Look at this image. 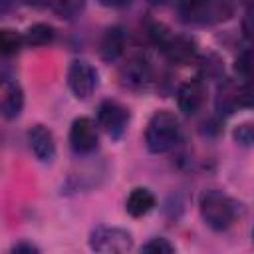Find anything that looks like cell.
<instances>
[{
	"label": "cell",
	"instance_id": "18",
	"mask_svg": "<svg viewBox=\"0 0 254 254\" xmlns=\"http://www.w3.org/2000/svg\"><path fill=\"white\" fill-rule=\"evenodd\" d=\"M234 67L242 75H248V77L254 75V44H252V48H246V50H242L238 54Z\"/></svg>",
	"mask_w": 254,
	"mask_h": 254
},
{
	"label": "cell",
	"instance_id": "27",
	"mask_svg": "<svg viewBox=\"0 0 254 254\" xmlns=\"http://www.w3.org/2000/svg\"><path fill=\"white\" fill-rule=\"evenodd\" d=\"M252 240H254V230H252Z\"/></svg>",
	"mask_w": 254,
	"mask_h": 254
},
{
	"label": "cell",
	"instance_id": "16",
	"mask_svg": "<svg viewBox=\"0 0 254 254\" xmlns=\"http://www.w3.org/2000/svg\"><path fill=\"white\" fill-rule=\"evenodd\" d=\"M24 44V38L16 32V30H10V28H4L0 32V50L4 56H14L20 52Z\"/></svg>",
	"mask_w": 254,
	"mask_h": 254
},
{
	"label": "cell",
	"instance_id": "17",
	"mask_svg": "<svg viewBox=\"0 0 254 254\" xmlns=\"http://www.w3.org/2000/svg\"><path fill=\"white\" fill-rule=\"evenodd\" d=\"M52 10L62 18H73L85 6V0H50Z\"/></svg>",
	"mask_w": 254,
	"mask_h": 254
},
{
	"label": "cell",
	"instance_id": "23",
	"mask_svg": "<svg viewBox=\"0 0 254 254\" xmlns=\"http://www.w3.org/2000/svg\"><path fill=\"white\" fill-rule=\"evenodd\" d=\"M242 32H244V38L254 44V6H250L242 18Z\"/></svg>",
	"mask_w": 254,
	"mask_h": 254
},
{
	"label": "cell",
	"instance_id": "24",
	"mask_svg": "<svg viewBox=\"0 0 254 254\" xmlns=\"http://www.w3.org/2000/svg\"><path fill=\"white\" fill-rule=\"evenodd\" d=\"M12 254H38L40 250L34 246V244H28V242H20V244H16L12 250H10Z\"/></svg>",
	"mask_w": 254,
	"mask_h": 254
},
{
	"label": "cell",
	"instance_id": "3",
	"mask_svg": "<svg viewBox=\"0 0 254 254\" xmlns=\"http://www.w3.org/2000/svg\"><path fill=\"white\" fill-rule=\"evenodd\" d=\"M179 14L185 22H212L230 14L228 0H179Z\"/></svg>",
	"mask_w": 254,
	"mask_h": 254
},
{
	"label": "cell",
	"instance_id": "9",
	"mask_svg": "<svg viewBox=\"0 0 254 254\" xmlns=\"http://www.w3.org/2000/svg\"><path fill=\"white\" fill-rule=\"evenodd\" d=\"M28 143L30 149L34 153V157L42 163H50L56 155V143H54V135L48 127L44 125H34L28 131Z\"/></svg>",
	"mask_w": 254,
	"mask_h": 254
},
{
	"label": "cell",
	"instance_id": "20",
	"mask_svg": "<svg viewBox=\"0 0 254 254\" xmlns=\"http://www.w3.org/2000/svg\"><path fill=\"white\" fill-rule=\"evenodd\" d=\"M234 141L240 143V145H252L254 143V125L252 123H242V125H236L234 129Z\"/></svg>",
	"mask_w": 254,
	"mask_h": 254
},
{
	"label": "cell",
	"instance_id": "6",
	"mask_svg": "<svg viewBox=\"0 0 254 254\" xmlns=\"http://www.w3.org/2000/svg\"><path fill=\"white\" fill-rule=\"evenodd\" d=\"M127 121H129V113L117 101H103L97 109L99 127H103V131L113 139H119L123 135V131L127 127Z\"/></svg>",
	"mask_w": 254,
	"mask_h": 254
},
{
	"label": "cell",
	"instance_id": "13",
	"mask_svg": "<svg viewBox=\"0 0 254 254\" xmlns=\"http://www.w3.org/2000/svg\"><path fill=\"white\" fill-rule=\"evenodd\" d=\"M153 206H155V194L145 187L133 189L125 202V208L133 218H141V216L149 214L153 210Z\"/></svg>",
	"mask_w": 254,
	"mask_h": 254
},
{
	"label": "cell",
	"instance_id": "5",
	"mask_svg": "<svg viewBox=\"0 0 254 254\" xmlns=\"http://www.w3.org/2000/svg\"><path fill=\"white\" fill-rule=\"evenodd\" d=\"M67 85L77 99H87L97 87V71L91 64L75 60L67 67Z\"/></svg>",
	"mask_w": 254,
	"mask_h": 254
},
{
	"label": "cell",
	"instance_id": "15",
	"mask_svg": "<svg viewBox=\"0 0 254 254\" xmlns=\"http://www.w3.org/2000/svg\"><path fill=\"white\" fill-rule=\"evenodd\" d=\"M56 38V30L54 26L50 24H44V22H38L34 26H30L24 34V42L32 48H42V46H48L52 44Z\"/></svg>",
	"mask_w": 254,
	"mask_h": 254
},
{
	"label": "cell",
	"instance_id": "4",
	"mask_svg": "<svg viewBox=\"0 0 254 254\" xmlns=\"http://www.w3.org/2000/svg\"><path fill=\"white\" fill-rule=\"evenodd\" d=\"M89 248L95 252H127L133 248V236L123 228L97 226L89 234Z\"/></svg>",
	"mask_w": 254,
	"mask_h": 254
},
{
	"label": "cell",
	"instance_id": "1",
	"mask_svg": "<svg viewBox=\"0 0 254 254\" xmlns=\"http://www.w3.org/2000/svg\"><path fill=\"white\" fill-rule=\"evenodd\" d=\"M198 210L206 226L212 230H226L236 218V202L222 190L210 189L200 194Z\"/></svg>",
	"mask_w": 254,
	"mask_h": 254
},
{
	"label": "cell",
	"instance_id": "26",
	"mask_svg": "<svg viewBox=\"0 0 254 254\" xmlns=\"http://www.w3.org/2000/svg\"><path fill=\"white\" fill-rule=\"evenodd\" d=\"M149 4H155V6H159V4H165V0H149Z\"/></svg>",
	"mask_w": 254,
	"mask_h": 254
},
{
	"label": "cell",
	"instance_id": "11",
	"mask_svg": "<svg viewBox=\"0 0 254 254\" xmlns=\"http://www.w3.org/2000/svg\"><path fill=\"white\" fill-rule=\"evenodd\" d=\"M24 107V91L14 81L2 83V97H0V111L4 119H16Z\"/></svg>",
	"mask_w": 254,
	"mask_h": 254
},
{
	"label": "cell",
	"instance_id": "8",
	"mask_svg": "<svg viewBox=\"0 0 254 254\" xmlns=\"http://www.w3.org/2000/svg\"><path fill=\"white\" fill-rule=\"evenodd\" d=\"M163 52L167 60L175 65H189L198 56L196 44L187 36H171L169 42L163 46Z\"/></svg>",
	"mask_w": 254,
	"mask_h": 254
},
{
	"label": "cell",
	"instance_id": "14",
	"mask_svg": "<svg viewBox=\"0 0 254 254\" xmlns=\"http://www.w3.org/2000/svg\"><path fill=\"white\" fill-rule=\"evenodd\" d=\"M151 77V67L145 58H133L123 69H121V79L129 87H141L147 83Z\"/></svg>",
	"mask_w": 254,
	"mask_h": 254
},
{
	"label": "cell",
	"instance_id": "19",
	"mask_svg": "<svg viewBox=\"0 0 254 254\" xmlns=\"http://www.w3.org/2000/svg\"><path fill=\"white\" fill-rule=\"evenodd\" d=\"M143 252H153V254H171V252H175V246L167 240V238H151L147 244H143V248H141Z\"/></svg>",
	"mask_w": 254,
	"mask_h": 254
},
{
	"label": "cell",
	"instance_id": "21",
	"mask_svg": "<svg viewBox=\"0 0 254 254\" xmlns=\"http://www.w3.org/2000/svg\"><path fill=\"white\" fill-rule=\"evenodd\" d=\"M236 97H238V105L254 107V75L250 77V81H246V83L238 89Z\"/></svg>",
	"mask_w": 254,
	"mask_h": 254
},
{
	"label": "cell",
	"instance_id": "10",
	"mask_svg": "<svg viewBox=\"0 0 254 254\" xmlns=\"http://www.w3.org/2000/svg\"><path fill=\"white\" fill-rule=\"evenodd\" d=\"M177 103H179V109L185 115H194L204 103V85H202V81L200 79H190V81L183 83L181 89H179V95H177Z\"/></svg>",
	"mask_w": 254,
	"mask_h": 254
},
{
	"label": "cell",
	"instance_id": "12",
	"mask_svg": "<svg viewBox=\"0 0 254 254\" xmlns=\"http://www.w3.org/2000/svg\"><path fill=\"white\" fill-rule=\"evenodd\" d=\"M125 42H127V36L123 32V28H119V26L107 28L103 38H101V48H99L101 58L107 62L117 60L125 52Z\"/></svg>",
	"mask_w": 254,
	"mask_h": 254
},
{
	"label": "cell",
	"instance_id": "22",
	"mask_svg": "<svg viewBox=\"0 0 254 254\" xmlns=\"http://www.w3.org/2000/svg\"><path fill=\"white\" fill-rule=\"evenodd\" d=\"M149 36L153 38V42L157 44V46H165L167 42H169V38H171V34H169V30L163 26V24H153L151 28H149Z\"/></svg>",
	"mask_w": 254,
	"mask_h": 254
},
{
	"label": "cell",
	"instance_id": "2",
	"mask_svg": "<svg viewBox=\"0 0 254 254\" xmlns=\"http://www.w3.org/2000/svg\"><path fill=\"white\" fill-rule=\"evenodd\" d=\"M179 119L171 111H157L147 125L145 145L151 153H167L179 141Z\"/></svg>",
	"mask_w": 254,
	"mask_h": 254
},
{
	"label": "cell",
	"instance_id": "7",
	"mask_svg": "<svg viewBox=\"0 0 254 254\" xmlns=\"http://www.w3.org/2000/svg\"><path fill=\"white\" fill-rule=\"evenodd\" d=\"M71 149L79 155H87L97 147V127L89 117H79L71 123L69 129Z\"/></svg>",
	"mask_w": 254,
	"mask_h": 254
},
{
	"label": "cell",
	"instance_id": "25",
	"mask_svg": "<svg viewBox=\"0 0 254 254\" xmlns=\"http://www.w3.org/2000/svg\"><path fill=\"white\" fill-rule=\"evenodd\" d=\"M103 6H109V8H121V6H127L131 0H99Z\"/></svg>",
	"mask_w": 254,
	"mask_h": 254
}]
</instances>
